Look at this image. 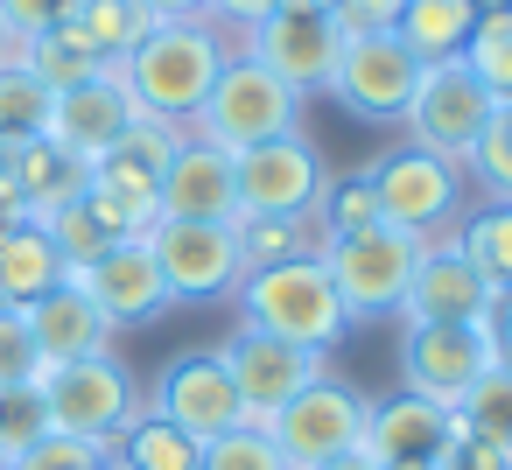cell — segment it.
I'll list each match as a JSON object with an SVG mask.
<instances>
[{
    "mask_svg": "<svg viewBox=\"0 0 512 470\" xmlns=\"http://www.w3.org/2000/svg\"><path fill=\"white\" fill-rule=\"evenodd\" d=\"M232 50L239 43L218 22H204V15L197 22H155L148 43L120 64V78H127V92H134L141 113H155V120H169V127L190 134V120L211 99V85H218V71H225Z\"/></svg>",
    "mask_w": 512,
    "mask_h": 470,
    "instance_id": "obj_1",
    "label": "cell"
},
{
    "mask_svg": "<svg viewBox=\"0 0 512 470\" xmlns=\"http://www.w3.org/2000/svg\"><path fill=\"white\" fill-rule=\"evenodd\" d=\"M232 302H239V323H253V330H267L281 344L323 351V358L351 337V316H344V302H337V288H330L316 253L288 260V267H253L232 288Z\"/></svg>",
    "mask_w": 512,
    "mask_h": 470,
    "instance_id": "obj_2",
    "label": "cell"
},
{
    "mask_svg": "<svg viewBox=\"0 0 512 470\" xmlns=\"http://www.w3.org/2000/svg\"><path fill=\"white\" fill-rule=\"evenodd\" d=\"M295 127H302V99H295L267 64H253L246 50L225 57L211 99H204L197 120H190V134L211 141V148H225V155H246V148H260V141H274V134H295Z\"/></svg>",
    "mask_w": 512,
    "mask_h": 470,
    "instance_id": "obj_3",
    "label": "cell"
},
{
    "mask_svg": "<svg viewBox=\"0 0 512 470\" xmlns=\"http://www.w3.org/2000/svg\"><path fill=\"white\" fill-rule=\"evenodd\" d=\"M421 246L414 232H393V225H372V232H351V239H323L316 260L344 302L351 323H379V316H400V295L421 267Z\"/></svg>",
    "mask_w": 512,
    "mask_h": 470,
    "instance_id": "obj_4",
    "label": "cell"
},
{
    "mask_svg": "<svg viewBox=\"0 0 512 470\" xmlns=\"http://www.w3.org/2000/svg\"><path fill=\"white\" fill-rule=\"evenodd\" d=\"M344 43H351V36H344V22H337L330 0H281V8H274L239 50H246L253 64H267L295 99H309V92L330 85Z\"/></svg>",
    "mask_w": 512,
    "mask_h": 470,
    "instance_id": "obj_5",
    "label": "cell"
},
{
    "mask_svg": "<svg viewBox=\"0 0 512 470\" xmlns=\"http://www.w3.org/2000/svg\"><path fill=\"white\" fill-rule=\"evenodd\" d=\"M365 176H372V197H379V225L414 232V239H449L456 232V211H463V169L456 162L407 141V148L379 155Z\"/></svg>",
    "mask_w": 512,
    "mask_h": 470,
    "instance_id": "obj_6",
    "label": "cell"
},
{
    "mask_svg": "<svg viewBox=\"0 0 512 470\" xmlns=\"http://www.w3.org/2000/svg\"><path fill=\"white\" fill-rule=\"evenodd\" d=\"M43 400H50V428L57 435H78V442H99V449H113L127 435V421L148 407L141 386H134V372L113 351L43 372Z\"/></svg>",
    "mask_w": 512,
    "mask_h": 470,
    "instance_id": "obj_7",
    "label": "cell"
},
{
    "mask_svg": "<svg viewBox=\"0 0 512 470\" xmlns=\"http://www.w3.org/2000/svg\"><path fill=\"white\" fill-rule=\"evenodd\" d=\"M491 113H498V99L470 78V64L463 57H442V64H421V85H414V106H407V141L414 148H428V155H442V162H470V148L484 141V127H491Z\"/></svg>",
    "mask_w": 512,
    "mask_h": 470,
    "instance_id": "obj_8",
    "label": "cell"
},
{
    "mask_svg": "<svg viewBox=\"0 0 512 470\" xmlns=\"http://www.w3.org/2000/svg\"><path fill=\"white\" fill-rule=\"evenodd\" d=\"M414 85H421V57L393 29H379V36H351L344 43V57H337L323 92L351 120H365V127H400L407 106H414Z\"/></svg>",
    "mask_w": 512,
    "mask_h": 470,
    "instance_id": "obj_9",
    "label": "cell"
},
{
    "mask_svg": "<svg viewBox=\"0 0 512 470\" xmlns=\"http://www.w3.org/2000/svg\"><path fill=\"white\" fill-rule=\"evenodd\" d=\"M491 365H498L491 323H407V337H400V386L449 414L470 400V386Z\"/></svg>",
    "mask_w": 512,
    "mask_h": 470,
    "instance_id": "obj_10",
    "label": "cell"
},
{
    "mask_svg": "<svg viewBox=\"0 0 512 470\" xmlns=\"http://www.w3.org/2000/svg\"><path fill=\"white\" fill-rule=\"evenodd\" d=\"M365 414H372V400H365L358 386L316 379V386H302L281 414H267V435H274V449L288 456V470H316V463H330V456H358Z\"/></svg>",
    "mask_w": 512,
    "mask_h": 470,
    "instance_id": "obj_11",
    "label": "cell"
},
{
    "mask_svg": "<svg viewBox=\"0 0 512 470\" xmlns=\"http://www.w3.org/2000/svg\"><path fill=\"white\" fill-rule=\"evenodd\" d=\"M232 176H239V218H309L323 183H330L323 148L302 127L232 155Z\"/></svg>",
    "mask_w": 512,
    "mask_h": 470,
    "instance_id": "obj_12",
    "label": "cell"
},
{
    "mask_svg": "<svg viewBox=\"0 0 512 470\" xmlns=\"http://www.w3.org/2000/svg\"><path fill=\"white\" fill-rule=\"evenodd\" d=\"M148 253H155V267H162L169 309H183V302H225V295H232V288L246 281L232 225L155 218V232H148Z\"/></svg>",
    "mask_w": 512,
    "mask_h": 470,
    "instance_id": "obj_13",
    "label": "cell"
},
{
    "mask_svg": "<svg viewBox=\"0 0 512 470\" xmlns=\"http://www.w3.org/2000/svg\"><path fill=\"white\" fill-rule=\"evenodd\" d=\"M141 400H148V414H162L169 428H183L197 449H204V442H218L225 428H239V421H246L239 386H232V372H225L218 344H211V351H176V358L155 372V386H148Z\"/></svg>",
    "mask_w": 512,
    "mask_h": 470,
    "instance_id": "obj_14",
    "label": "cell"
},
{
    "mask_svg": "<svg viewBox=\"0 0 512 470\" xmlns=\"http://www.w3.org/2000/svg\"><path fill=\"white\" fill-rule=\"evenodd\" d=\"M218 358H225V372H232V386H239L246 421H267V414H281L302 386L330 379V358H323V351L281 344V337H267V330H253V323H239V330L218 344Z\"/></svg>",
    "mask_w": 512,
    "mask_h": 470,
    "instance_id": "obj_15",
    "label": "cell"
},
{
    "mask_svg": "<svg viewBox=\"0 0 512 470\" xmlns=\"http://www.w3.org/2000/svg\"><path fill=\"white\" fill-rule=\"evenodd\" d=\"M498 295L505 288L491 274H477L470 253L449 232V239H428L421 246V267H414V281L400 295V323H491Z\"/></svg>",
    "mask_w": 512,
    "mask_h": 470,
    "instance_id": "obj_16",
    "label": "cell"
},
{
    "mask_svg": "<svg viewBox=\"0 0 512 470\" xmlns=\"http://www.w3.org/2000/svg\"><path fill=\"white\" fill-rule=\"evenodd\" d=\"M134 113H141V106H134L120 64H106L99 78H85V85H71V92L50 99V134H43V141H57L64 155H78V162L92 169L99 155H113V141L134 127Z\"/></svg>",
    "mask_w": 512,
    "mask_h": 470,
    "instance_id": "obj_17",
    "label": "cell"
},
{
    "mask_svg": "<svg viewBox=\"0 0 512 470\" xmlns=\"http://www.w3.org/2000/svg\"><path fill=\"white\" fill-rule=\"evenodd\" d=\"M155 211L162 218H197V225H232L239 218V176H232V155L183 134V148L162 162L155 176Z\"/></svg>",
    "mask_w": 512,
    "mask_h": 470,
    "instance_id": "obj_18",
    "label": "cell"
},
{
    "mask_svg": "<svg viewBox=\"0 0 512 470\" xmlns=\"http://www.w3.org/2000/svg\"><path fill=\"white\" fill-rule=\"evenodd\" d=\"M71 281L99 302V316H106L113 330H127V323H155V316L169 309V288H162V267H155L148 239H113V246H106L99 260H85Z\"/></svg>",
    "mask_w": 512,
    "mask_h": 470,
    "instance_id": "obj_19",
    "label": "cell"
},
{
    "mask_svg": "<svg viewBox=\"0 0 512 470\" xmlns=\"http://www.w3.org/2000/svg\"><path fill=\"white\" fill-rule=\"evenodd\" d=\"M442 442H449V407H435V400H421V393L400 386V393L372 400L358 456L372 470H393V463H435Z\"/></svg>",
    "mask_w": 512,
    "mask_h": 470,
    "instance_id": "obj_20",
    "label": "cell"
},
{
    "mask_svg": "<svg viewBox=\"0 0 512 470\" xmlns=\"http://www.w3.org/2000/svg\"><path fill=\"white\" fill-rule=\"evenodd\" d=\"M22 316H29V337H36V351H43V372L113 351V323L99 316V302H92L78 281H57V288H50L43 302H29Z\"/></svg>",
    "mask_w": 512,
    "mask_h": 470,
    "instance_id": "obj_21",
    "label": "cell"
},
{
    "mask_svg": "<svg viewBox=\"0 0 512 470\" xmlns=\"http://www.w3.org/2000/svg\"><path fill=\"white\" fill-rule=\"evenodd\" d=\"M57 281H71V267L57 260L50 232H43L36 218H15L8 232H0V302H8V309H29V302H43Z\"/></svg>",
    "mask_w": 512,
    "mask_h": 470,
    "instance_id": "obj_22",
    "label": "cell"
},
{
    "mask_svg": "<svg viewBox=\"0 0 512 470\" xmlns=\"http://www.w3.org/2000/svg\"><path fill=\"white\" fill-rule=\"evenodd\" d=\"M8 176H15L22 218H36V225H43L50 211H64V204H78V197H85V176H92V169H85L78 155H64L57 141H22Z\"/></svg>",
    "mask_w": 512,
    "mask_h": 470,
    "instance_id": "obj_23",
    "label": "cell"
},
{
    "mask_svg": "<svg viewBox=\"0 0 512 470\" xmlns=\"http://www.w3.org/2000/svg\"><path fill=\"white\" fill-rule=\"evenodd\" d=\"M99 64H127L141 43H148V29H155V15L141 8V0H71V22H64Z\"/></svg>",
    "mask_w": 512,
    "mask_h": 470,
    "instance_id": "obj_24",
    "label": "cell"
},
{
    "mask_svg": "<svg viewBox=\"0 0 512 470\" xmlns=\"http://www.w3.org/2000/svg\"><path fill=\"white\" fill-rule=\"evenodd\" d=\"M470 29H477V0H400V22H393V36H400L421 64L463 57Z\"/></svg>",
    "mask_w": 512,
    "mask_h": 470,
    "instance_id": "obj_25",
    "label": "cell"
},
{
    "mask_svg": "<svg viewBox=\"0 0 512 470\" xmlns=\"http://www.w3.org/2000/svg\"><path fill=\"white\" fill-rule=\"evenodd\" d=\"M232 239H239V267H288V260H309L323 246L316 232V211L309 218H232Z\"/></svg>",
    "mask_w": 512,
    "mask_h": 470,
    "instance_id": "obj_26",
    "label": "cell"
},
{
    "mask_svg": "<svg viewBox=\"0 0 512 470\" xmlns=\"http://www.w3.org/2000/svg\"><path fill=\"white\" fill-rule=\"evenodd\" d=\"M113 456H120L127 470H197V463H204V449H197L183 428H169L162 414H148V407L127 421V435L113 442Z\"/></svg>",
    "mask_w": 512,
    "mask_h": 470,
    "instance_id": "obj_27",
    "label": "cell"
},
{
    "mask_svg": "<svg viewBox=\"0 0 512 470\" xmlns=\"http://www.w3.org/2000/svg\"><path fill=\"white\" fill-rule=\"evenodd\" d=\"M50 85L22 64V57H0V134L8 141H43L50 134Z\"/></svg>",
    "mask_w": 512,
    "mask_h": 470,
    "instance_id": "obj_28",
    "label": "cell"
},
{
    "mask_svg": "<svg viewBox=\"0 0 512 470\" xmlns=\"http://www.w3.org/2000/svg\"><path fill=\"white\" fill-rule=\"evenodd\" d=\"M463 64H470V78H477L498 106H512V8H484V15H477V29H470V43H463Z\"/></svg>",
    "mask_w": 512,
    "mask_h": 470,
    "instance_id": "obj_29",
    "label": "cell"
},
{
    "mask_svg": "<svg viewBox=\"0 0 512 470\" xmlns=\"http://www.w3.org/2000/svg\"><path fill=\"white\" fill-rule=\"evenodd\" d=\"M15 57L50 85V92H71V85H85V78H99L106 64L71 36V29H50V36H36V43H15Z\"/></svg>",
    "mask_w": 512,
    "mask_h": 470,
    "instance_id": "obj_30",
    "label": "cell"
},
{
    "mask_svg": "<svg viewBox=\"0 0 512 470\" xmlns=\"http://www.w3.org/2000/svg\"><path fill=\"white\" fill-rule=\"evenodd\" d=\"M456 246L470 253L477 274H491L498 288H512V204H491V211L463 218L456 225Z\"/></svg>",
    "mask_w": 512,
    "mask_h": 470,
    "instance_id": "obj_31",
    "label": "cell"
},
{
    "mask_svg": "<svg viewBox=\"0 0 512 470\" xmlns=\"http://www.w3.org/2000/svg\"><path fill=\"white\" fill-rule=\"evenodd\" d=\"M456 421H463L470 435H484V442H498V449L512 456V365H491V372L470 386V400L456 407Z\"/></svg>",
    "mask_w": 512,
    "mask_h": 470,
    "instance_id": "obj_32",
    "label": "cell"
},
{
    "mask_svg": "<svg viewBox=\"0 0 512 470\" xmlns=\"http://www.w3.org/2000/svg\"><path fill=\"white\" fill-rule=\"evenodd\" d=\"M379 225V197H372V176H344V183H323L316 197V232L323 239H351V232H372Z\"/></svg>",
    "mask_w": 512,
    "mask_h": 470,
    "instance_id": "obj_33",
    "label": "cell"
},
{
    "mask_svg": "<svg viewBox=\"0 0 512 470\" xmlns=\"http://www.w3.org/2000/svg\"><path fill=\"white\" fill-rule=\"evenodd\" d=\"M50 435V400L43 379L36 386H0V463H15L22 449H36Z\"/></svg>",
    "mask_w": 512,
    "mask_h": 470,
    "instance_id": "obj_34",
    "label": "cell"
},
{
    "mask_svg": "<svg viewBox=\"0 0 512 470\" xmlns=\"http://www.w3.org/2000/svg\"><path fill=\"white\" fill-rule=\"evenodd\" d=\"M197 470H288V456L274 449L267 421H239V428H225L218 442H204V463H197Z\"/></svg>",
    "mask_w": 512,
    "mask_h": 470,
    "instance_id": "obj_35",
    "label": "cell"
},
{
    "mask_svg": "<svg viewBox=\"0 0 512 470\" xmlns=\"http://www.w3.org/2000/svg\"><path fill=\"white\" fill-rule=\"evenodd\" d=\"M463 169L484 183V197H491V204H512V106H498V113H491L484 141L470 148V162H463Z\"/></svg>",
    "mask_w": 512,
    "mask_h": 470,
    "instance_id": "obj_36",
    "label": "cell"
},
{
    "mask_svg": "<svg viewBox=\"0 0 512 470\" xmlns=\"http://www.w3.org/2000/svg\"><path fill=\"white\" fill-rule=\"evenodd\" d=\"M43 232H50V246H57V260H64L71 274L113 246V239H106V225L85 211V197H78V204H64V211H50V218H43Z\"/></svg>",
    "mask_w": 512,
    "mask_h": 470,
    "instance_id": "obj_37",
    "label": "cell"
},
{
    "mask_svg": "<svg viewBox=\"0 0 512 470\" xmlns=\"http://www.w3.org/2000/svg\"><path fill=\"white\" fill-rule=\"evenodd\" d=\"M43 379V351L29 337V316L0 302V386H36Z\"/></svg>",
    "mask_w": 512,
    "mask_h": 470,
    "instance_id": "obj_38",
    "label": "cell"
},
{
    "mask_svg": "<svg viewBox=\"0 0 512 470\" xmlns=\"http://www.w3.org/2000/svg\"><path fill=\"white\" fill-rule=\"evenodd\" d=\"M99 463H106L99 442H78V435H57V428H50V435H43L36 449H22L8 470H99Z\"/></svg>",
    "mask_w": 512,
    "mask_h": 470,
    "instance_id": "obj_39",
    "label": "cell"
},
{
    "mask_svg": "<svg viewBox=\"0 0 512 470\" xmlns=\"http://www.w3.org/2000/svg\"><path fill=\"white\" fill-rule=\"evenodd\" d=\"M71 22V0H0V29H8V43H36L50 29Z\"/></svg>",
    "mask_w": 512,
    "mask_h": 470,
    "instance_id": "obj_40",
    "label": "cell"
},
{
    "mask_svg": "<svg viewBox=\"0 0 512 470\" xmlns=\"http://www.w3.org/2000/svg\"><path fill=\"white\" fill-rule=\"evenodd\" d=\"M435 470H505V449L484 442V435H470V428L449 414V442L435 449Z\"/></svg>",
    "mask_w": 512,
    "mask_h": 470,
    "instance_id": "obj_41",
    "label": "cell"
},
{
    "mask_svg": "<svg viewBox=\"0 0 512 470\" xmlns=\"http://www.w3.org/2000/svg\"><path fill=\"white\" fill-rule=\"evenodd\" d=\"M330 8H337L344 36H379L400 22V0H330Z\"/></svg>",
    "mask_w": 512,
    "mask_h": 470,
    "instance_id": "obj_42",
    "label": "cell"
},
{
    "mask_svg": "<svg viewBox=\"0 0 512 470\" xmlns=\"http://www.w3.org/2000/svg\"><path fill=\"white\" fill-rule=\"evenodd\" d=\"M491 344H498V365H512V288H505L498 309H491Z\"/></svg>",
    "mask_w": 512,
    "mask_h": 470,
    "instance_id": "obj_43",
    "label": "cell"
},
{
    "mask_svg": "<svg viewBox=\"0 0 512 470\" xmlns=\"http://www.w3.org/2000/svg\"><path fill=\"white\" fill-rule=\"evenodd\" d=\"M141 8H148L155 22H197V15L211 8V0H141Z\"/></svg>",
    "mask_w": 512,
    "mask_h": 470,
    "instance_id": "obj_44",
    "label": "cell"
},
{
    "mask_svg": "<svg viewBox=\"0 0 512 470\" xmlns=\"http://www.w3.org/2000/svg\"><path fill=\"white\" fill-rule=\"evenodd\" d=\"M316 470H372L365 456H330V463H316Z\"/></svg>",
    "mask_w": 512,
    "mask_h": 470,
    "instance_id": "obj_45",
    "label": "cell"
},
{
    "mask_svg": "<svg viewBox=\"0 0 512 470\" xmlns=\"http://www.w3.org/2000/svg\"><path fill=\"white\" fill-rule=\"evenodd\" d=\"M484 8H512V0H477V15H484Z\"/></svg>",
    "mask_w": 512,
    "mask_h": 470,
    "instance_id": "obj_46",
    "label": "cell"
},
{
    "mask_svg": "<svg viewBox=\"0 0 512 470\" xmlns=\"http://www.w3.org/2000/svg\"><path fill=\"white\" fill-rule=\"evenodd\" d=\"M0 57H15V43H8V29H0Z\"/></svg>",
    "mask_w": 512,
    "mask_h": 470,
    "instance_id": "obj_47",
    "label": "cell"
},
{
    "mask_svg": "<svg viewBox=\"0 0 512 470\" xmlns=\"http://www.w3.org/2000/svg\"><path fill=\"white\" fill-rule=\"evenodd\" d=\"M393 470H435V463H393Z\"/></svg>",
    "mask_w": 512,
    "mask_h": 470,
    "instance_id": "obj_48",
    "label": "cell"
},
{
    "mask_svg": "<svg viewBox=\"0 0 512 470\" xmlns=\"http://www.w3.org/2000/svg\"><path fill=\"white\" fill-rule=\"evenodd\" d=\"M505 470H512V456H505Z\"/></svg>",
    "mask_w": 512,
    "mask_h": 470,
    "instance_id": "obj_49",
    "label": "cell"
},
{
    "mask_svg": "<svg viewBox=\"0 0 512 470\" xmlns=\"http://www.w3.org/2000/svg\"><path fill=\"white\" fill-rule=\"evenodd\" d=\"M0 470H8V463H0Z\"/></svg>",
    "mask_w": 512,
    "mask_h": 470,
    "instance_id": "obj_50",
    "label": "cell"
}]
</instances>
